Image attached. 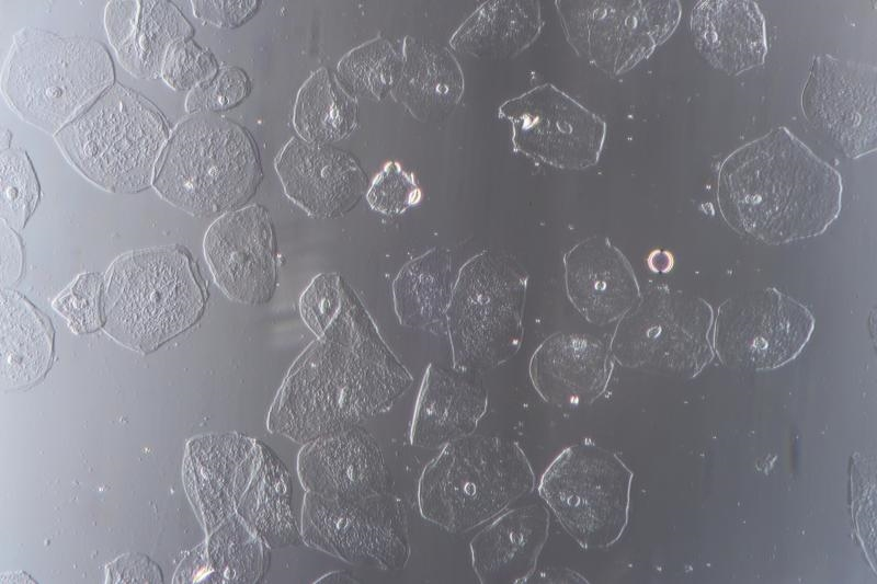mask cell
<instances>
[{
  "mask_svg": "<svg viewBox=\"0 0 877 584\" xmlns=\"http://www.w3.org/2000/svg\"><path fill=\"white\" fill-rule=\"evenodd\" d=\"M411 382L355 295L346 293L337 317L287 373L267 428L304 445L386 412Z\"/></svg>",
  "mask_w": 877,
  "mask_h": 584,
  "instance_id": "obj_1",
  "label": "cell"
},
{
  "mask_svg": "<svg viewBox=\"0 0 877 584\" xmlns=\"http://www.w3.org/2000/svg\"><path fill=\"white\" fill-rule=\"evenodd\" d=\"M842 192L840 173L777 126L722 161L716 195L736 232L779 245L822 234L839 217Z\"/></svg>",
  "mask_w": 877,
  "mask_h": 584,
  "instance_id": "obj_2",
  "label": "cell"
},
{
  "mask_svg": "<svg viewBox=\"0 0 877 584\" xmlns=\"http://www.w3.org/2000/svg\"><path fill=\"white\" fill-rule=\"evenodd\" d=\"M206 300V286L185 248L130 251L104 277L102 328L123 345L148 353L194 325Z\"/></svg>",
  "mask_w": 877,
  "mask_h": 584,
  "instance_id": "obj_3",
  "label": "cell"
},
{
  "mask_svg": "<svg viewBox=\"0 0 877 584\" xmlns=\"http://www.w3.org/2000/svg\"><path fill=\"white\" fill-rule=\"evenodd\" d=\"M113 81L112 58L100 42L25 27L14 35L1 88L22 119L56 135Z\"/></svg>",
  "mask_w": 877,
  "mask_h": 584,
  "instance_id": "obj_4",
  "label": "cell"
},
{
  "mask_svg": "<svg viewBox=\"0 0 877 584\" xmlns=\"http://www.w3.org/2000/svg\"><path fill=\"white\" fill-rule=\"evenodd\" d=\"M262 179L248 131L213 114L178 125L157 164L152 185L167 202L198 217L242 208Z\"/></svg>",
  "mask_w": 877,
  "mask_h": 584,
  "instance_id": "obj_5",
  "label": "cell"
},
{
  "mask_svg": "<svg viewBox=\"0 0 877 584\" xmlns=\"http://www.w3.org/2000/svg\"><path fill=\"white\" fill-rule=\"evenodd\" d=\"M535 483L517 442L471 434L444 446L425 466L418 484L419 509L449 533H466L503 513Z\"/></svg>",
  "mask_w": 877,
  "mask_h": 584,
  "instance_id": "obj_6",
  "label": "cell"
},
{
  "mask_svg": "<svg viewBox=\"0 0 877 584\" xmlns=\"http://www.w3.org/2000/svg\"><path fill=\"white\" fill-rule=\"evenodd\" d=\"M169 138L158 107L118 83L55 135L77 171L115 193H137L152 184Z\"/></svg>",
  "mask_w": 877,
  "mask_h": 584,
  "instance_id": "obj_7",
  "label": "cell"
},
{
  "mask_svg": "<svg viewBox=\"0 0 877 584\" xmlns=\"http://www.w3.org/2000/svg\"><path fill=\"white\" fill-rule=\"evenodd\" d=\"M528 278L513 257L488 249L463 264L445 314L454 370L486 371L517 353Z\"/></svg>",
  "mask_w": 877,
  "mask_h": 584,
  "instance_id": "obj_8",
  "label": "cell"
},
{
  "mask_svg": "<svg viewBox=\"0 0 877 584\" xmlns=\"http://www.w3.org/2000/svg\"><path fill=\"white\" fill-rule=\"evenodd\" d=\"M631 482V470L614 451L582 440L554 458L538 492L582 548L605 549L627 526Z\"/></svg>",
  "mask_w": 877,
  "mask_h": 584,
  "instance_id": "obj_9",
  "label": "cell"
},
{
  "mask_svg": "<svg viewBox=\"0 0 877 584\" xmlns=\"http://www.w3.org/2000/svg\"><path fill=\"white\" fill-rule=\"evenodd\" d=\"M714 316L705 299L656 285L618 320L611 354L623 367L694 377L715 354Z\"/></svg>",
  "mask_w": 877,
  "mask_h": 584,
  "instance_id": "obj_10",
  "label": "cell"
},
{
  "mask_svg": "<svg viewBox=\"0 0 877 584\" xmlns=\"http://www.w3.org/2000/svg\"><path fill=\"white\" fill-rule=\"evenodd\" d=\"M303 541L352 564L400 570L410 556L403 502L390 491L360 500H328L306 493Z\"/></svg>",
  "mask_w": 877,
  "mask_h": 584,
  "instance_id": "obj_11",
  "label": "cell"
},
{
  "mask_svg": "<svg viewBox=\"0 0 877 584\" xmlns=\"http://www.w3.org/2000/svg\"><path fill=\"white\" fill-rule=\"evenodd\" d=\"M815 330L807 306L775 287L725 300L714 316L711 343L731 368L767 370L796 358Z\"/></svg>",
  "mask_w": 877,
  "mask_h": 584,
  "instance_id": "obj_12",
  "label": "cell"
},
{
  "mask_svg": "<svg viewBox=\"0 0 877 584\" xmlns=\"http://www.w3.org/2000/svg\"><path fill=\"white\" fill-rule=\"evenodd\" d=\"M566 39L610 76L647 58L676 26L677 1H555Z\"/></svg>",
  "mask_w": 877,
  "mask_h": 584,
  "instance_id": "obj_13",
  "label": "cell"
},
{
  "mask_svg": "<svg viewBox=\"0 0 877 584\" xmlns=\"http://www.w3.org/2000/svg\"><path fill=\"white\" fill-rule=\"evenodd\" d=\"M498 116L512 125L515 153L561 170H584L600 160L605 121L551 83L504 101Z\"/></svg>",
  "mask_w": 877,
  "mask_h": 584,
  "instance_id": "obj_14",
  "label": "cell"
},
{
  "mask_svg": "<svg viewBox=\"0 0 877 584\" xmlns=\"http://www.w3.org/2000/svg\"><path fill=\"white\" fill-rule=\"evenodd\" d=\"M876 67L830 55L812 59L801 93L808 123L848 158L876 150Z\"/></svg>",
  "mask_w": 877,
  "mask_h": 584,
  "instance_id": "obj_15",
  "label": "cell"
},
{
  "mask_svg": "<svg viewBox=\"0 0 877 584\" xmlns=\"http://www.w3.org/2000/svg\"><path fill=\"white\" fill-rule=\"evenodd\" d=\"M206 261L216 284L247 305L269 302L277 283V252L269 211L259 205L219 216L204 239Z\"/></svg>",
  "mask_w": 877,
  "mask_h": 584,
  "instance_id": "obj_16",
  "label": "cell"
},
{
  "mask_svg": "<svg viewBox=\"0 0 877 584\" xmlns=\"http://www.w3.org/2000/svg\"><path fill=\"white\" fill-rule=\"evenodd\" d=\"M297 471L306 493L328 500H360L389 491L381 449L360 426L304 444Z\"/></svg>",
  "mask_w": 877,
  "mask_h": 584,
  "instance_id": "obj_17",
  "label": "cell"
},
{
  "mask_svg": "<svg viewBox=\"0 0 877 584\" xmlns=\"http://www.w3.org/2000/svg\"><path fill=\"white\" fill-rule=\"evenodd\" d=\"M287 197L308 215L342 216L367 188V176L348 152L328 145L292 138L275 158Z\"/></svg>",
  "mask_w": 877,
  "mask_h": 584,
  "instance_id": "obj_18",
  "label": "cell"
},
{
  "mask_svg": "<svg viewBox=\"0 0 877 584\" xmlns=\"http://www.w3.org/2000/svg\"><path fill=\"white\" fill-rule=\"evenodd\" d=\"M614 362L608 345L600 339L556 332L534 351L528 373L536 392L547 403L580 406L604 394Z\"/></svg>",
  "mask_w": 877,
  "mask_h": 584,
  "instance_id": "obj_19",
  "label": "cell"
},
{
  "mask_svg": "<svg viewBox=\"0 0 877 584\" xmlns=\"http://www.w3.org/2000/svg\"><path fill=\"white\" fill-rule=\"evenodd\" d=\"M562 262L568 299L592 324L618 321L641 295L629 261L608 238L581 240Z\"/></svg>",
  "mask_w": 877,
  "mask_h": 584,
  "instance_id": "obj_20",
  "label": "cell"
},
{
  "mask_svg": "<svg viewBox=\"0 0 877 584\" xmlns=\"http://www.w3.org/2000/svg\"><path fill=\"white\" fill-rule=\"evenodd\" d=\"M549 534L542 504L504 511L469 543L472 570L482 584L527 583Z\"/></svg>",
  "mask_w": 877,
  "mask_h": 584,
  "instance_id": "obj_21",
  "label": "cell"
},
{
  "mask_svg": "<svg viewBox=\"0 0 877 584\" xmlns=\"http://www.w3.org/2000/svg\"><path fill=\"white\" fill-rule=\"evenodd\" d=\"M104 23L121 65L138 78L161 76L166 55L194 28L170 1H111Z\"/></svg>",
  "mask_w": 877,
  "mask_h": 584,
  "instance_id": "obj_22",
  "label": "cell"
},
{
  "mask_svg": "<svg viewBox=\"0 0 877 584\" xmlns=\"http://www.w3.org/2000/svg\"><path fill=\"white\" fill-rule=\"evenodd\" d=\"M690 25L698 53L728 75H740L765 61V20L753 1H699Z\"/></svg>",
  "mask_w": 877,
  "mask_h": 584,
  "instance_id": "obj_23",
  "label": "cell"
},
{
  "mask_svg": "<svg viewBox=\"0 0 877 584\" xmlns=\"http://www.w3.org/2000/svg\"><path fill=\"white\" fill-rule=\"evenodd\" d=\"M487 409L482 387L431 363L418 394L410 442L417 447L443 448L474 434Z\"/></svg>",
  "mask_w": 877,
  "mask_h": 584,
  "instance_id": "obj_24",
  "label": "cell"
},
{
  "mask_svg": "<svg viewBox=\"0 0 877 584\" xmlns=\"http://www.w3.org/2000/svg\"><path fill=\"white\" fill-rule=\"evenodd\" d=\"M543 26L538 1H487L457 28L449 44L478 58H513L534 43Z\"/></svg>",
  "mask_w": 877,
  "mask_h": 584,
  "instance_id": "obj_25",
  "label": "cell"
},
{
  "mask_svg": "<svg viewBox=\"0 0 877 584\" xmlns=\"http://www.w3.org/2000/svg\"><path fill=\"white\" fill-rule=\"evenodd\" d=\"M396 88L401 101L421 121L449 114L464 93V76L456 58L445 48L408 39L405 62Z\"/></svg>",
  "mask_w": 877,
  "mask_h": 584,
  "instance_id": "obj_26",
  "label": "cell"
},
{
  "mask_svg": "<svg viewBox=\"0 0 877 584\" xmlns=\"http://www.w3.org/2000/svg\"><path fill=\"white\" fill-rule=\"evenodd\" d=\"M249 529L270 549L296 547L303 540L292 508L291 473L260 442V459L240 506Z\"/></svg>",
  "mask_w": 877,
  "mask_h": 584,
  "instance_id": "obj_27",
  "label": "cell"
},
{
  "mask_svg": "<svg viewBox=\"0 0 877 584\" xmlns=\"http://www.w3.org/2000/svg\"><path fill=\"white\" fill-rule=\"evenodd\" d=\"M53 347L50 325L24 297L1 294V377L8 387H23L48 368Z\"/></svg>",
  "mask_w": 877,
  "mask_h": 584,
  "instance_id": "obj_28",
  "label": "cell"
},
{
  "mask_svg": "<svg viewBox=\"0 0 877 584\" xmlns=\"http://www.w3.org/2000/svg\"><path fill=\"white\" fill-rule=\"evenodd\" d=\"M456 277L451 254L444 249H431L408 262L392 285L400 323L424 330L440 328L445 322Z\"/></svg>",
  "mask_w": 877,
  "mask_h": 584,
  "instance_id": "obj_29",
  "label": "cell"
},
{
  "mask_svg": "<svg viewBox=\"0 0 877 584\" xmlns=\"http://www.w3.org/2000/svg\"><path fill=\"white\" fill-rule=\"evenodd\" d=\"M293 123L303 140L327 145L355 128L357 105L335 78L321 68L299 89Z\"/></svg>",
  "mask_w": 877,
  "mask_h": 584,
  "instance_id": "obj_30",
  "label": "cell"
},
{
  "mask_svg": "<svg viewBox=\"0 0 877 584\" xmlns=\"http://www.w3.org/2000/svg\"><path fill=\"white\" fill-rule=\"evenodd\" d=\"M391 45L376 38L350 51L338 71L349 93L381 99L391 89L402 68Z\"/></svg>",
  "mask_w": 877,
  "mask_h": 584,
  "instance_id": "obj_31",
  "label": "cell"
},
{
  "mask_svg": "<svg viewBox=\"0 0 877 584\" xmlns=\"http://www.w3.org/2000/svg\"><path fill=\"white\" fill-rule=\"evenodd\" d=\"M0 214L18 231L33 215L39 201V184L27 153L20 148L2 150L0 157Z\"/></svg>",
  "mask_w": 877,
  "mask_h": 584,
  "instance_id": "obj_32",
  "label": "cell"
},
{
  "mask_svg": "<svg viewBox=\"0 0 877 584\" xmlns=\"http://www.w3.org/2000/svg\"><path fill=\"white\" fill-rule=\"evenodd\" d=\"M103 286L104 278L100 274L84 273L55 298L54 309L75 333H91L103 327Z\"/></svg>",
  "mask_w": 877,
  "mask_h": 584,
  "instance_id": "obj_33",
  "label": "cell"
},
{
  "mask_svg": "<svg viewBox=\"0 0 877 584\" xmlns=\"http://www.w3.org/2000/svg\"><path fill=\"white\" fill-rule=\"evenodd\" d=\"M218 69L212 53L189 37L170 46L162 65L161 77L176 91H192L213 78Z\"/></svg>",
  "mask_w": 877,
  "mask_h": 584,
  "instance_id": "obj_34",
  "label": "cell"
},
{
  "mask_svg": "<svg viewBox=\"0 0 877 584\" xmlns=\"http://www.w3.org/2000/svg\"><path fill=\"white\" fill-rule=\"evenodd\" d=\"M247 75L234 66L219 68L217 73L190 91L185 108L190 114H212L238 105L249 93Z\"/></svg>",
  "mask_w": 877,
  "mask_h": 584,
  "instance_id": "obj_35",
  "label": "cell"
},
{
  "mask_svg": "<svg viewBox=\"0 0 877 584\" xmlns=\"http://www.w3.org/2000/svg\"><path fill=\"white\" fill-rule=\"evenodd\" d=\"M366 198L374 210L397 216L420 202L421 191L413 174L391 161L375 176Z\"/></svg>",
  "mask_w": 877,
  "mask_h": 584,
  "instance_id": "obj_36",
  "label": "cell"
},
{
  "mask_svg": "<svg viewBox=\"0 0 877 584\" xmlns=\"http://www.w3.org/2000/svg\"><path fill=\"white\" fill-rule=\"evenodd\" d=\"M343 286L335 274L318 275L300 298V313L308 328L321 335L340 311Z\"/></svg>",
  "mask_w": 877,
  "mask_h": 584,
  "instance_id": "obj_37",
  "label": "cell"
},
{
  "mask_svg": "<svg viewBox=\"0 0 877 584\" xmlns=\"http://www.w3.org/2000/svg\"><path fill=\"white\" fill-rule=\"evenodd\" d=\"M257 1H192L196 18L220 27H235L249 20L258 8Z\"/></svg>",
  "mask_w": 877,
  "mask_h": 584,
  "instance_id": "obj_38",
  "label": "cell"
},
{
  "mask_svg": "<svg viewBox=\"0 0 877 584\" xmlns=\"http://www.w3.org/2000/svg\"><path fill=\"white\" fill-rule=\"evenodd\" d=\"M589 583L579 573L566 569H548L533 574L527 583Z\"/></svg>",
  "mask_w": 877,
  "mask_h": 584,
  "instance_id": "obj_39",
  "label": "cell"
},
{
  "mask_svg": "<svg viewBox=\"0 0 877 584\" xmlns=\"http://www.w3.org/2000/svg\"><path fill=\"white\" fill-rule=\"evenodd\" d=\"M648 265L653 272H668L673 265V257L668 251L654 250L648 256Z\"/></svg>",
  "mask_w": 877,
  "mask_h": 584,
  "instance_id": "obj_40",
  "label": "cell"
},
{
  "mask_svg": "<svg viewBox=\"0 0 877 584\" xmlns=\"http://www.w3.org/2000/svg\"><path fill=\"white\" fill-rule=\"evenodd\" d=\"M353 579L349 575H344V573L332 572L329 575H324L319 579L316 583H342V582H352Z\"/></svg>",
  "mask_w": 877,
  "mask_h": 584,
  "instance_id": "obj_41",
  "label": "cell"
}]
</instances>
